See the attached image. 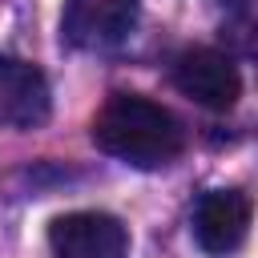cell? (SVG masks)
I'll return each instance as SVG.
<instances>
[{
  "label": "cell",
  "mask_w": 258,
  "mask_h": 258,
  "mask_svg": "<svg viewBox=\"0 0 258 258\" xmlns=\"http://www.w3.org/2000/svg\"><path fill=\"white\" fill-rule=\"evenodd\" d=\"M93 141L109 157L137 169H161L185 149L177 117L137 93H113L101 105V113L93 117Z\"/></svg>",
  "instance_id": "6da1fadb"
},
{
  "label": "cell",
  "mask_w": 258,
  "mask_h": 258,
  "mask_svg": "<svg viewBox=\"0 0 258 258\" xmlns=\"http://www.w3.org/2000/svg\"><path fill=\"white\" fill-rule=\"evenodd\" d=\"M250 234V198L242 189H206L194 206V238L206 254H234Z\"/></svg>",
  "instance_id": "8992f818"
},
{
  "label": "cell",
  "mask_w": 258,
  "mask_h": 258,
  "mask_svg": "<svg viewBox=\"0 0 258 258\" xmlns=\"http://www.w3.org/2000/svg\"><path fill=\"white\" fill-rule=\"evenodd\" d=\"M52 113V93L32 60L0 56V129H36Z\"/></svg>",
  "instance_id": "5b68a950"
},
{
  "label": "cell",
  "mask_w": 258,
  "mask_h": 258,
  "mask_svg": "<svg viewBox=\"0 0 258 258\" xmlns=\"http://www.w3.org/2000/svg\"><path fill=\"white\" fill-rule=\"evenodd\" d=\"M141 16V0H64L60 36L73 48L105 52L133 36Z\"/></svg>",
  "instance_id": "7a4b0ae2"
},
{
  "label": "cell",
  "mask_w": 258,
  "mask_h": 258,
  "mask_svg": "<svg viewBox=\"0 0 258 258\" xmlns=\"http://www.w3.org/2000/svg\"><path fill=\"white\" fill-rule=\"evenodd\" d=\"M230 12H238V16H250V0H222Z\"/></svg>",
  "instance_id": "52a82bcc"
},
{
  "label": "cell",
  "mask_w": 258,
  "mask_h": 258,
  "mask_svg": "<svg viewBox=\"0 0 258 258\" xmlns=\"http://www.w3.org/2000/svg\"><path fill=\"white\" fill-rule=\"evenodd\" d=\"M48 246L56 258H125L129 234L113 214L77 210V214H60L48 226Z\"/></svg>",
  "instance_id": "3957f363"
},
{
  "label": "cell",
  "mask_w": 258,
  "mask_h": 258,
  "mask_svg": "<svg viewBox=\"0 0 258 258\" xmlns=\"http://www.w3.org/2000/svg\"><path fill=\"white\" fill-rule=\"evenodd\" d=\"M173 85L206 109H230L242 93V77L234 60L218 48H185L173 60Z\"/></svg>",
  "instance_id": "277c9868"
}]
</instances>
